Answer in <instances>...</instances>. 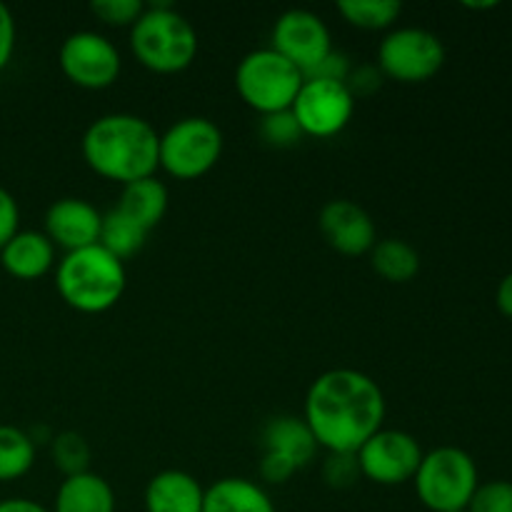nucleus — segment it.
<instances>
[{
	"mask_svg": "<svg viewBox=\"0 0 512 512\" xmlns=\"http://www.w3.org/2000/svg\"><path fill=\"white\" fill-rule=\"evenodd\" d=\"M305 75L273 48L250 50L235 68V90L260 115L290 110Z\"/></svg>",
	"mask_w": 512,
	"mask_h": 512,
	"instance_id": "nucleus-6",
	"label": "nucleus"
},
{
	"mask_svg": "<svg viewBox=\"0 0 512 512\" xmlns=\"http://www.w3.org/2000/svg\"><path fill=\"white\" fill-rule=\"evenodd\" d=\"M468 512H512V483L510 480H490L480 483L470 500Z\"/></svg>",
	"mask_w": 512,
	"mask_h": 512,
	"instance_id": "nucleus-28",
	"label": "nucleus"
},
{
	"mask_svg": "<svg viewBox=\"0 0 512 512\" xmlns=\"http://www.w3.org/2000/svg\"><path fill=\"white\" fill-rule=\"evenodd\" d=\"M295 473H298V468H295L288 458H283V455H278V453H268V450H265L263 460H260V478H263L265 483L283 485V483H288Z\"/></svg>",
	"mask_w": 512,
	"mask_h": 512,
	"instance_id": "nucleus-31",
	"label": "nucleus"
},
{
	"mask_svg": "<svg viewBox=\"0 0 512 512\" xmlns=\"http://www.w3.org/2000/svg\"><path fill=\"white\" fill-rule=\"evenodd\" d=\"M370 265L388 283H408L420 273V255L408 240L385 238L370 250Z\"/></svg>",
	"mask_w": 512,
	"mask_h": 512,
	"instance_id": "nucleus-21",
	"label": "nucleus"
},
{
	"mask_svg": "<svg viewBox=\"0 0 512 512\" xmlns=\"http://www.w3.org/2000/svg\"><path fill=\"white\" fill-rule=\"evenodd\" d=\"M148 240V230L140 228L138 223H133L130 218H125L120 210H110L103 215V225H100V240L108 253H113L115 258H120L125 263L128 258H133L135 253H140Z\"/></svg>",
	"mask_w": 512,
	"mask_h": 512,
	"instance_id": "nucleus-23",
	"label": "nucleus"
},
{
	"mask_svg": "<svg viewBox=\"0 0 512 512\" xmlns=\"http://www.w3.org/2000/svg\"><path fill=\"white\" fill-rule=\"evenodd\" d=\"M58 63L65 78L78 88L105 90L120 78L123 55L108 35L75 30L60 43Z\"/></svg>",
	"mask_w": 512,
	"mask_h": 512,
	"instance_id": "nucleus-10",
	"label": "nucleus"
},
{
	"mask_svg": "<svg viewBox=\"0 0 512 512\" xmlns=\"http://www.w3.org/2000/svg\"><path fill=\"white\" fill-rule=\"evenodd\" d=\"M260 135H263L265 143L275 145V148H290V145L300 143V140L305 138L303 130H300V125L295 123L290 110L263 115V120H260Z\"/></svg>",
	"mask_w": 512,
	"mask_h": 512,
	"instance_id": "nucleus-26",
	"label": "nucleus"
},
{
	"mask_svg": "<svg viewBox=\"0 0 512 512\" xmlns=\"http://www.w3.org/2000/svg\"><path fill=\"white\" fill-rule=\"evenodd\" d=\"M350 70H353V65H350L348 55L340 53V50H333V53H330L328 58L313 70V73L305 75V78H325V80H340V83H345Z\"/></svg>",
	"mask_w": 512,
	"mask_h": 512,
	"instance_id": "nucleus-34",
	"label": "nucleus"
},
{
	"mask_svg": "<svg viewBox=\"0 0 512 512\" xmlns=\"http://www.w3.org/2000/svg\"><path fill=\"white\" fill-rule=\"evenodd\" d=\"M50 455H53L55 468H58L65 478H68V475L88 473L90 470L88 440L80 433H73V430L58 433L50 440Z\"/></svg>",
	"mask_w": 512,
	"mask_h": 512,
	"instance_id": "nucleus-25",
	"label": "nucleus"
},
{
	"mask_svg": "<svg viewBox=\"0 0 512 512\" xmlns=\"http://www.w3.org/2000/svg\"><path fill=\"white\" fill-rule=\"evenodd\" d=\"M168 203V188H165L163 180H158L153 175V178H143L123 185V193H120L115 210H120L125 218H130L133 223H138L140 228H145L150 233L165 218Z\"/></svg>",
	"mask_w": 512,
	"mask_h": 512,
	"instance_id": "nucleus-20",
	"label": "nucleus"
},
{
	"mask_svg": "<svg viewBox=\"0 0 512 512\" xmlns=\"http://www.w3.org/2000/svg\"><path fill=\"white\" fill-rule=\"evenodd\" d=\"M385 395L370 375L333 368L310 383L303 405L318 448L355 455L385 423Z\"/></svg>",
	"mask_w": 512,
	"mask_h": 512,
	"instance_id": "nucleus-1",
	"label": "nucleus"
},
{
	"mask_svg": "<svg viewBox=\"0 0 512 512\" xmlns=\"http://www.w3.org/2000/svg\"><path fill=\"white\" fill-rule=\"evenodd\" d=\"M198 30L170 3L145 5L130 25V50L143 68L160 75L183 73L198 55Z\"/></svg>",
	"mask_w": 512,
	"mask_h": 512,
	"instance_id": "nucleus-4",
	"label": "nucleus"
},
{
	"mask_svg": "<svg viewBox=\"0 0 512 512\" xmlns=\"http://www.w3.org/2000/svg\"><path fill=\"white\" fill-rule=\"evenodd\" d=\"M145 512H203L205 488L185 470H160L145 485Z\"/></svg>",
	"mask_w": 512,
	"mask_h": 512,
	"instance_id": "nucleus-15",
	"label": "nucleus"
},
{
	"mask_svg": "<svg viewBox=\"0 0 512 512\" xmlns=\"http://www.w3.org/2000/svg\"><path fill=\"white\" fill-rule=\"evenodd\" d=\"M263 445L268 453L288 458L298 470L310 465V460H315V453L320 450L308 423L298 415H278L268 420L263 430Z\"/></svg>",
	"mask_w": 512,
	"mask_h": 512,
	"instance_id": "nucleus-18",
	"label": "nucleus"
},
{
	"mask_svg": "<svg viewBox=\"0 0 512 512\" xmlns=\"http://www.w3.org/2000/svg\"><path fill=\"white\" fill-rule=\"evenodd\" d=\"M338 13L363 30H390L403 15L400 0H340Z\"/></svg>",
	"mask_w": 512,
	"mask_h": 512,
	"instance_id": "nucleus-24",
	"label": "nucleus"
},
{
	"mask_svg": "<svg viewBox=\"0 0 512 512\" xmlns=\"http://www.w3.org/2000/svg\"><path fill=\"white\" fill-rule=\"evenodd\" d=\"M35 465V440L15 425L0 423V483L25 478Z\"/></svg>",
	"mask_w": 512,
	"mask_h": 512,
	"instance_id": "nucleus-22",
	"label": "nucleus"
},
{
	"mask_svg": "<svg viewBox=\"0 0 512 512\" xmlns=\"http://www.w3.org/2000/svg\"><path fill=\"white\" fill-rule=\"evenodd\" d=\"M103 213L85 198H60L45 210V230L55 248L70 250L88 248L100 240Z\"/></svg>",
	"mask_w": 512,
	"mask_h": 512,
	"instance_id": "nucleus-14",
	"label": "nucleus"
},
{
	"mask_svg": "<svg viewBox=\"0 0 512 512\" xmlns=\"http://www.w3.org/2000/svg\"><path fill=\"white\" fill-rule=\"evenodd\" d=\"M303 135L335 138L350 125L355 113V95L340 80L305 78L290 108Z\"/></svg>",
	"mask_w": 512,
	"mask_h": 512,
	"instance_id": "nucleus-9",
	"label": "nucleus"
},
{
	"mask_svg": "<svg viewBox=\"0 0 512 512\" xmlns=\"http://www.w3.org/2000/svg\"><path fill=\"white\" fill-rule=\"evenodd\" d=\"M203 512H278L260 483L248 478H220L205 488Z\"/></svg>",
	"mask_w": 512,
	"mask_h": 512,
	"instance_id": "nucleus-19",
	"label": "nucleus"
},
{
	"mask_svg": "<svg viewBox=\"0 0 512 512\" xmlns=\"http://www.w3.org/2000/svg\"><path fill=\"white\" fill-rule=\"evenodd\" d=\"M465 8H473V10H488V8H495V0H488V3H463Z\"/></svg>",
	"mask_w": 512,
	"mask_h": 512,
	"instance_id": "nucleus-37",
	"label": "nucleus"
},
{
	"mask_svg": "<svg viewBox=\"0 0 512 512\" xmlns=\"http://www.w3.org/2000/svg\"><path fill=\"white\" fill-rule=\"evenodd\" d=\"M413 483L418 500L430 512L468 510L480 485L478 465L463 448L443 445L423 455Z\"/></svg>",
	"mask_w": 512,
	"mask_h": 512,
	"instance_id": "nucleus-5",
	"label": "nucleus"
},
{
	"mask_svg": "<svg viewBox=\"0 0 512 512\" xmlns=\"http://www.w3.org/2000/svg\"><path fill=\"white\" fill-rule=\"evenodd\" d=\"M160 133L150 120L133 113H108L85 128L80 153L95 175L128 185L153 178L160 168Z\"/></svg>",
	"mask_w": 512,
	"mask_h": 512,
	"instance_id": "nucleus-2",
	"label": "nucleus"
},
{
	"mask_svg": "<svg viewBox=\"0 0 512 512\" xmlns=\"http://www.w3.org/2000/svg\"><path fill=\"white\" fill-rule=\"evenodd\" d=\"M458 512H468V510H458Z\"/></svg>",
	"mask_w": 512,
	"mask_h": 512,
	"instance_id": "nucleus-38",
	"label": "nucleus"
},
{
	"mask_svg": "<svg viewBox=\"0 0 512 512\" xmlns=\"http://www.w3.org/2000/svg\"><path fill=\"white\" fill-rule=\"evenodd\" d=\"M445 45L433 30L420 25H395L378 45V68L383 78L415 85L435 78L445 65Z\"/></svg>",
	"mask_w": 512,
	"mask_h": 512,
	"instance_id": "nucleus-8",
	"label": "nucleus"
},
{
	"mask_svg": "<svg viewBox=\"0 0 512 512\" xmlns=\"http://www.w3.org/2000/svg\"><path fill=\"white\" fill-rule=\"evenodd\" d=\"M360 475L358 458L348 453H328L323 463V480L330 485V488H350L353 483H358Z\"/></svg>",
	"mask_w": 512,
	"mask_h": 512,
	"instance_id": "nucleus-29",
	"label": "nucleus"
},
{
	"mask_svg": "<svg viewBox=\"0 0 512 512\" xmlns=\"http://www.w3.org/2000/svg\"><path fill=\"white\" fill-rule=\"evenodd\" d=\"M423 448L415 435L405 430L380 428L363 448L355 453L360 475L375 485H403L415 478L420 463H423Z\"/></svg>",
	"mask_w": 512,
	"mask_h": 512,
	"instance_id": "nucleus-12",
	"label": "nucleus"
},
{
	"mask_svg": "<svg viewBox=\"0 0 512 512\" xmlns=\"http://www.w3.org/2000/svg\"><path fill=\"white\" fill-rule=\"evenodd\" d=\"M125 263L100 243L70 250L55 263V288L65 305L85 315L108 313L123 298Z\"/></svg>",
	"mask_w": 512,
	"mask_h": 512,
	"instance_id": "nucleus-3",
	"label": "nucleus"
},
{
	"mask_svg": "<svg viewBox=\"0 0 512 512\" xmlns=\"http://www.w3.org/2000/svg\"><path fill=\"white\" fill-rule=\"evenodd\" d=\"M0 512H50V510L30 498H5L0 500Z\"/></svg>",
	"mask_w": 512,
	"mask_h": 512,
	"instance_id": "nucleus-36",
	"label": "nucleus"
},
{
	"mask_svg": "<svg viewBox=\"0 0 512 512\" xmlns=\"http://www.w3.org/2000/svg\"><path fill=\"white\" fill-rule=\"evenodd\" d=\"M270 48L290 60L303 75L313 73L335 50L328 23L308 8H290L278 15L270 33Z\"/></svg>",
	"mask_w": 512,
	"mask_h": 512,
	"instance_id": "nucleus-11",
	"label": "nucleus"
},
{
	"mask_svg": "<svg viewBox=\"0 0 512 512\" xmlns=\"http://www.w3.org/2000/svg\"><path fill=\"white\" fill-rule=\"evenodd\" d=\"M320 233L328 240V245L338 253L360 258L373 250L378 243V230L375 220L370 218L368 210L355 200H330L320 210Z\"/></svg>",
	"mask_w": 512,
	"mask_h": 512,
	"instance_id": "nucleus-13",
	"label": "nucleus"
},
{
	"mask_svg": "<svg viewBox=\"0 0 512 512\" xmlns=\"http://www.w3.org/2000/svg\"><path fill=\"white\" fill-rule=\"evenodd\" d=\"M20 230V208L18 200L13 198L10 190L0 185V250L5 248L10 238Z\"/></svg>",
	"mask_w": 512,
	"mask_h": 512,
	"instance_id": "nucleus-30",
	"label": "nucleus"
},
{
	"mask_svg": "<svg viewBox=\"0 0 512 512\" xmlns=\"http://www.w3.org/2000/svg\"><path fill=\"white\" fill-rule=\"evenodd\" d=\"M345 85H348L355 98L358 95H370L383 85V73H380L378 65H355Z\"/></svg>",
	"mask_w": 512,
	"mask_h": 512,
	"instance_id": "nucleus-32",
	"label": "nucleus"
},
{
	"mask_svg": "<svg viewBox=\"0 0 512 512\" xmlns=\"http://www.w3.org/2000/svg\"><path fill=\"white\" fill-rule=\"evenodd\" d=\"M118 500L115 490L103 475L80 473L68 475L55 493V503L50 512H115Z\"/></svg>",
	"mask_w": 512,
	"mask_h": 512,
	"instance_id": "nucleus-17",
	"label": "nucleus"
},
{
	"mask_svg": "<svg viewBox=\"0 0 512 512\" xmlns=\"http://www.w3.org/2000/svg\"><path fill=\"white\" fill-rule=\"evenodd\" d=\"M223 130L205 115H188L160 133V168L178 180H198L218 165L223 155Z\"/></svg>",
	"mask_w": 512,
	"mask_h": 512,
	"instance_id": "nucleus-7",
	"label": "nucleus"
},
{
	"mask_svg": "<svg viewBox=\"0 0 512 512\" xmlns=\"http://www.w3.org/2000/svg\"><path fill=\"white\" fill-rule=\"evenodd\" d=\"M495 305L505 318H512V273L500 280L498 290H495Z\"/></svg>",
	"mask_w": 512,
	"mask_h": 512,
	"instance_id": "nucleus-35",
	"label": "nucleus"
},
{
	"mask_svg": "<svg viewBox=\"0 0 512 512\" xmlns=\"http://www.w3.org/2000/svg\"><path fill=\"white\" fill-rule=\"evenodd\" d=\"M15 40H18V28H15V18L5 3H0V70L13 60Z\"/></svg>",
	"mask_w": 512,
	"mask_h": 512,
	"instance_id": "nucleus-33",
	"label": "nucleus"
},
{
	"mask_svg": "<svg viewBox=\"0 0 512 512\" xmlns=\"http://www.w3.org/2000/svg\"><path fill=\"white\" fill-rule=\"evenodd\" d=\"M0 265L18 280H38L55 268V245L40 230H18L0 250Z\"/></svg>",
	"mask_w": 512,
	"mask_h": 512,
	"instance_id": "nucleus-16",
	"label": "nucleus"
},
{
	"mask_svg": "<svg viewBox=\"0 0 512 512\" xmlns=\"http://www.w3.org/2000/svg\"><path fill=\"white\" fill-rule=\"evenodd\" d=\"M145 10L143 0H93L90 3V13L105 25H115V28H130L140 13Z\"/></svg>",
	"mask_w": 512,
	"mask_h": 512,
	"instance_id": "nucleus-27",
	"label": "nucleus"
}]
</instances>
